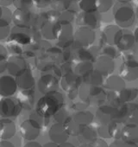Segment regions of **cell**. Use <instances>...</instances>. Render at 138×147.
<instances>
[{"mask_svg":"<svg viewBox=\"0 0 138 147\" xmlns=\"http://www.w3.org/2000/svg\"><path fill=\"white\" fill-rule=\"evenodd\" d=\"M81 76H78L75 73H66L61 78L60 85L64 91L66 93L71 92L75 89H79L80 86L82 84Z\"/></svg>","mask_w":138,"mask_h":147,"instance_id":"7c38bea8","label":"cell"},{"mask_svg":"<svg viewBox=\"0 0 138 147\" xmlns=\"http://www.w3.org/2000/svg\"><path fill=\"white\" fill-rule=\"evenodd\" d=\"M11 29H10V24L1 21V30H0V35H1V39L5 40V38L9 37L11 35Z\"/></svg>","mask_w":138,"mask_h":147,"instance_id":"c3c4849f","label":"cell"},{"mask_svg":"<svg viewBox=\"0 0 138 147\" xmlns=\"http://www.w3.org/2000/svg\"><path fill=\"white\" fill-rule=\"evenodd\" d=\"M134 36H135V42L138 43V27L135 29V33H134Z\"/></svg>","mask_w":138,"mask_h":147,"instance_id":"6125c7cd","label":"cell"},{"mask_svg":"<svg viewBox=\"0 0 138 147\" xmlns=\"http://www.w3.org/2000/svg\"><path fill=\"white\" fill-rule=\"evenodd\" d=\"M30 28H22L19 26H15L11 32L10 41L22 45H27L31 42Z\"/></svg>","mask_w":138,"mask_h":147,"instance_id":"5bb4252c","label":"cell"},{"mask_svg":"<svg viewBox=\"0 0 138 147\" xmlns=\"http://www.w3.org/2000/svg\"><path fill=\"white\" fill-rule=\"evenodd\" d=\"M75 12L72 10H66L63 11L59 18V22L61 24H69L72 23L75 19Z\"/></svg>","mask_w":138,"mask_h":147,"instance_id":"ab89813d","label":"cell"},{"mask_svg":"<svg viewBox=\"0 0 138 147\" xmlns=\"http://www.w3.org/2000/svg\"><path fill=\"white\" fill-rule=\"evenodd\" d=\"M57 46L60 49H66L74 43V32L71 23L61 24L57 38Z\"/></svg>","mask_w":138,"mask_h":147,"instance_id":"8992f818","label":"cell"},{"mask_svg":"<svg viewBox=\"0 0 138 147\" xmlns=\"http://www.w3.org/2000/svg\"><path fill=\"white\" fill-rule=\"evenodd\" d=\"M18 86L12 76H4L0 80V94L2 97H11L17 92Z\"/></svg>","mask_w":138,"mask_h":147,"instance_id":"4fadbf2b","label":"cell"},{"mask_svg":"<svg viewBox=\"0 0 138 147\" xmlns=\"http://www.w3.org/2000/svg\"><path fill=\"white\" fill-rule=\"evenodd\" d=\"M75 52L74 53V59H78L80 61H92L93 62L94 59L97 57V55L92 51V49L86 48H76Z\"/></svg>","mask_w":138,"mask_h":147,"instance_id":"f1b7e54d","label":"cell"},{"mask_svg":"<svg viewBox=\"0 0 138 147\" xmlns=\"http://www.w3.org/2000/svg\"><path fill=\"white\" fill-rule=\"evenodd\" d=\"M58 147H75L72 143H69V142H64L62 144H58Z\"/></svg>","mask_w":138,"mask_h":147,"instance_id":"680465c9","label":"cell"},{"mask_svg":"<svg viewBox=\"0 0 138 147\" xmlns=\"http://www.w3.org/2000/svg\"><path fill=\"white\" fill-rule=\"evenodd\" d=\"M117 93L123 103L132 102L138 97V89L135 88H124Z\"/></svg>","mask_w":138,"mask_h":147,"instance_id":"1f68e13d","label":"cell"},{"mask_svg":"<svg viewBox=\"0 0 138 147\" xmlns=\"http://www.w3.org/2000/svg\"><path fill=\"white\" fill-rule=\"evenodd\" d=\"M35 64L37 69L41 70L42 72H48L49 70H52L54 67V60L48 53H43L36 56V58L35 59Z\"/></svg>","mask_w":138,"mask_h":147,"instance_id":"4316f807","label":"cell"},{"mask_svg":"<svg viewBox=\"0 0 138 147\" xmlns=\"http://www.w3.org/2000/svg\"><path fill=\"white\" fill-rule=\"evenodd\" d=\"M9 52H11L12 54V55H21L23 54V49L22 48L19 46L18 43L16 42H11L8 47H7Z\"/></svg>","mask_w":138,"mask_h":147,"instance_id":"f907efd6","label":"cell"},{"mask_svg":"<svg viewBox=\"0 0 138 147\" xmlns=\"http://www.w3.org/2000/svg\"><path fill=\"white\" fill-rule=\"evenodd\" d=\"M76 23L80 26H87L92 29H96L99 24V18L96 12L82 11L76 17Z\"/></svg>","mask_w":138,"mask_h":147,"instance_id":"ffe728a7","label":"cell"},{"mask_svg":"<svg viewBox=\"0 0 138 147\" xmlns=\"http://www.w3.org/2000/svg\"><path fill=\"white\" fill-rule=\"evenodd\" d=\"M63 106V95L58 91H54L47 94H43V96L39 99L36 106V113L42 118L49 119Z\"/></svg>","mask_w":138,"mask_h":147,"instance_id":"6da1fadb","label":"cell"},{"mask_svg":"<svg viewBox=\"0 0 138 147\" xmlns=\"http://www.w3.org/2000/svg\"><path fill=\"white\" fill-rule=\"evenodd\" d=\"M89 106V104L86 103L85 101L81 100L79 102H75L73 104L72 107L75 110V111H82V110H86L87 108V107Z\"/></svg>","mask_w":138,"mask_h":147,"instance_id":"816d5d0a","label":"cell"},{"mask_svg":"<svg viewBox=\"0 0 138 147\" xmlns=\"http://www.w3.org/2000/svg\"><path fill=\"white\" fill-rule=\"evenodd\" d=\"M17 131L15 123L9 118H3L0 121V137L3 140L11 138Z\"/></svg>","mask_w":138,"mask_h":147,"instance_id":"7402d4cb","label":"cell"},{"mask_svg":"<svg viewBox=\"0 0 138 147\" xmlns=\"http://www.w3.org/2000/svg\"><path fill=\"white\" fill-rule=\"evenodd\" d=\"M42 147H58V144L53 141L51 142H48V143H46L44 145H42Z\"/></svg>","mask_w":138,"mask_h":147,"instance_id":"91938a15","label":"cell"},{"mask_svg":"<svg viewBox=\"0 0 138 147\" xmlns=\"http://www.w3.org/2000/svg\"><path fill=\"white\" fill-rule=\"evenodd\" d=\"M113 16L117 24L123 29H128L134 24L135 13L128 4L117 3L113 8Z\"/></svg>","mask_w":138,"mask_h":147,"instance_id":"7a4b0ae2","label":"cell"},{"mask_svg":"<svg viewBox=\"0 0 138 147\" xmlns=\"http://www.w3.org/2000/svg\"><path fill=\"white\" fill-rule=\"evenodd\" d=\"M135 15H136V17H137V18H138V7H137V10H136V13H135Z\"/></svg>","mask_w":138,"mask_h":147,"instance_id":"e7e4bbea","label":"cell"},{"mask_svg":"<svg viewBox=\"0 0 138 147\" xmlns=\"http://www.w3.org/2000/svg\"><path fill=\"white\" fill-rule=\"evenodd\" d=\"M58 88L59 82L57 76H54L52 74L44 73L38 81V90L42 94H47L48 93L57 91Z\"/></svg>","mask_w":138,"mask_h":147,"instance_id":"9c48e42d","label":"cell"},{"mask_svg":"<svg viewBox=\"0 0 138 147\" xmlns=\"http://www.w3.org/2000/svg\"><path fill=\"white\" fill-rule=\"evenodd\" d=\"M95 69L98 71L104 76H108L115 69V63L113 58L105 55H102L96 59Z\"/></svg>","mask_w":138,"mask_h":147,"instance_id":"9a60e30c","label":"cell"},{"mask_svg":"<svg viewBox=\"0 0 138 147\" xmlns=\"http://www.w3.org/2000/svg\"><path fill=\"white\" fill-rule=\"evenodd\" d=\"M92 144H93L94 147H109V145L105 142V138H98Z\"/></svg>","mask_w":138,"mask_h":147,"instance_id":"db71d44e","label":"cell"},{"mask_svg":"<svg viewBox=\"0 0 138 147\" xmlns=\"http://www.w3.org/2000/svg\"><path fill=\"white\" fill-rule=\"evenodd\" d=\"M33 0H14V5L17 9H23V10H29L32 6Z\"/></svg>","mask_w":138,"mask_h":147,"instance_id":"7dc6e473","label":"cell"},{"mask_svg":"<svg viewBox=\"0 0 138 147\" xmlns=\"http://www.w3.org/2000/svg\"><path fill=\"white\" fill-rule=\"evenodd\" d=\"M0 13H1V21L9 24H11V21H13V14L7 6H2L1 10H0Z\"/></svg>","mask_w":138,"mask_h":147,"instance_id":"bcb514c9","label":"cell"},{"mask_svg":"<svg viewBox=\"0 0 138 147\" xmlns=\"http://www.w3.org/2000/svg\"><path fill=\"white\" fill-rule=\"evenodd\" d=\"M54 120L57 122V123H61V124H64L65 121L69 118V117H71L70 116V112H69L68 108L65 107L64 106L59 109L57 111V113L53 116Z\"/></svg>","mask_w":138,"mask_h":147,"instance_id":"74e56055","label":"cell"},{"mask_svg":"<svg viewBox=\"0 0 138 147\" xmlns=\"http://www.w3.org/2000/svg\"><path fill=\"white\" fill-rule=\"evenodd\" d=\"M28 68V63L23 56L12 55L9 58L7 63V70L11 76L17 77Z\"/></svg>","mask_w":138,"mask_h":147,"instance_id":"30bf717a","label":"cell"},{"mask_svg":"<svg viewBox=\"0 0 138 147\" xmlns=\"http://www.w3.org/2000/svg\"><path fill=\"white\" fill-rule=\"evenodd\" d=\"M50 49V44L49 42H48V40H42V41H39V42H36V43L34 45L33 49H34V52H37L40 54H43L45 53L46 51H48V49Z\"/></svg>","mask_w":138,"mask_h":147,"instance_id":"7bdbcfd3","label":"cell"},{"mask_svg":"<svg viewBox=\"0 0 138 147\" xmlns=\"http://www.w3.org/2000/svg\"><path fill=\"white\" fill-rule=\"evenodd\" d=\"M60 28V22L42 21L40 24V32L42 36L46 40H55L58 38Z\"/></svg>","mask_w":138,"mask_h":147,"instance_id":"8fae6325","label":"cell"},{"mask_svg":"<svg viewBox=\"0 0 138 147\" xmlns=\"http://www.w3.org/2000/svg\"><path fill=\"white\" fill-rule=\"evenodd\" d=\"M120 76L128 82L138 78V61L134 58H129L123 62L120 67Z\"/></svg>","mask_w":138,"mask_h":147,"instance_id":"ba28073f","label":"cell"},{"mask_svg":"<svg viewBox=\"0 0 138 147\" xmlns=\"http://www.w3.org/2000/svg\"><path fill=\"white\" fill-rule=\"evenodd\" d=\"M17 100L21 103L23 109L30 110L33 108V107L35 105L36 93L32 88L31 89H22L17 95Z\"/></svg>","mask_w":138,"mask_h":147,"instance_id":"cb8c5ba5","label":"cell"},{"mask_svg":"<svg viewBox=\"0 0 138 147\" xmlns=\"http://www.w3.org/2000/svg\"><path fill=\"white\" fill-rule=\"evenodd\" d=\"M1 6H9L11 4H14V0H1Z\"/></svg>","mask_w":138,"mask_h":147,"instance_id":"6f0895ef","label":"cell"},{"mask_svg":"<svg viewBox=\"0 0 138 147\" xmlns=\"http://www.w3.org/2000/svg\"><path fill=\"white\" fill-rule=\"evenodd\" d=\"M105 85L111 91L119 92L125 88V82L120 76H111L106 79Z\"/></svg>","mask_w":138,"mask_h":147,"instance_id":"83f0119b","label":"cell"},{"mask_svg":"<svg viewBox=\"0 0 138 147\" xmlns=\"http://www.w3.org/2000/svg\"><path fill=\"white\" fill-rule=\"evenodd\" d=\"M116 107L109 105H102L98 107L96 112V119L99 125L102 124H109L113 122L114 115H115Z\"/></svg>","mask_w":138,"mask_h":147,"instance_id":"ac0fdd59","label":"cell"},{"mask_svg":"<svg viewBox=\"0 0 138 147\" xmlns=\"http://www.w3.org/2000/svg\"><path fill=\"white\" fill-rule=\"evenodd\" d=\"M118 3H121V4H129L131 0H117Z\"/></svg>","mask_w":138,"mask_h":147,"instance_id":"be15d7a7","label":"cell"},{"mask_svg":"<svg viewBox=\"0 0 138 147\" xmlns=\"http://www.w3.org/2000/svg\"><path fill=\"white\" fill-rule=\"evenodd\" d=\"M0 147H15V145L7 140H3L0 144Z\"/></svg>","mask_w":138,"mask_h":147,"instance_id":"9f6ffc18","label":"cell"},{"mask_svg":"<svg viewBox=\"0 0 138 147\" xmlns=\"http://www.w3.org/2000/svg\"><path fill=\"white\" fill-rule=\"evenodd\" d=\"M102 54L111 58H116L117 55V50L112 45H106L102 49Z\"/></svg>","mask_w":138,"mask_h":147,"instance_id":"681fc988","label":"cell"},{"mask_svg":"<svg viewBox=\"0 0 138 147\" xmlns=\"http://www.w3.org/2000/svg\"><path fill=\"white\" fill-rule=\"evenodd\" d=\"M8 49H6L4 45L0 46V66H1V72H4L7 68L8 63Z\"/></svg>","mask_w":138,"mask_h":147,"instance_id":"b9f144b4","label":"cell"},{"mask_svg":"<svg viewBox=\"0 0 138 147\" xmlns=\"http://www.w3.org/2000/svg\"><path fill=\"white\" fill-rule=\"evenodd\" d=\"M23 110V107L17 99L5 97L1 100V115L3 118L17 117Z\"/></svg>","mask_w":138,"mask_h":147,"instance_id":"52a82bcc","label":"cell"},{"mask_svg":"<svg viewBox=\"0 0 138 147\" xmlns=\"http://www.w3.org/2000/svg\"><path fill=\"white\" fill-rule=\"evenodd\" d=\"M74 0H52V7L58 11H63L70 8Z\"/></svg>","mask_w":138,"mask_h":147,"instance_id":"8d00e7d4","label":"cell"},{"mask_svg":"<svg viewBox=\"0 0 138 147\" xmlns=\"http://www.w3.org/2000/svg\"><path fill=\"white\" fill-rule=\"evenodd\" d=\"M42 125L38 122V120L34 119L32 118L24 120L20 125V133L22 137L28 140V141H33L35 140L41 132Z\"/></svg>","mask_w":138,"mask_h":147,"instance_id":"5b68a950","label":"cell"},{"mask_svg":"<svg viewBox=\"0 0 138 147\" xmlns=\"http://www.w3.org/2000/svg\"><path fill=\"white\" fill-rule=\"evenodd\" d=\"M122 29L118 25H110L105 29L103 31L102 37L104 42L108 45H114L117 44L118 38L120 36Z\"/></svg>","mask_w":138,"mask_h":147,"instance_id":"d4e9b609","label":"cell"},{"mask_svg":"<svg viewBox=\"0 0 138 147\" xmlns=\"http://www.w3.org/2000/svg\"><path fill=\"white\" fill-rule=\"evenodd\" d=\"M74 59V53L70 50H67L66 49H62V51L60 53L59 56L57 57L56 59V62L60 63V64H64L66 62H68V61H71Z\"/></svg>","mask_w":138,"mask_h":147,"instance_id":"f35d334b","label":"cell"},{"mask_svg":"<svg viewBox=\"0 0 138 147\" xmlns=\"http://www.w3.org/2000/svg\"><path fill=\"white\" fill-rule=\"evenodd\" d=\"M79 6L82 11L85 12H96L98 11L97 0H80Z\"/></svg>","mask_w":138,"mask_h":147,"instance_id":"d590c367","label":"cell"},{"mask_svg":"<svg viewBox=\"0 0 138 147\" xmlns=\"http://www.w3.org/2000/svg\"><path fill=\"white\" fill-rule=\"evenodd\" d=\"M98 11V12H107L113 5V0H97Z\"/></svg>","mask_w":138,"mask_h":147,"instance_id":"ee69618b","label":"cell"},{"mask_svg":"<svg viewBox=\"0 0 138 147\" xmlns=\"http://www.w3.org/2000/svg\"><path fill=\"white\" fill-rule=\"evenodd\" d=\"M64 127L66 131V132L68 133L69 136H73V137H77V135L80 132V130L81 128V125H79L75 119L73 118V116L69 117L65 123L63 124Z\"/></svg>","mask_w":138,"mask_h":147,"instance_id":"e575fe53","label":"cell"},{"mask_svg":"<svg viewBox=\"0 0 138 147\" xmlns=\"http://www.w3.org/2000/svg\"><path fill=\"white\" fill-rule=\"evenodd\" d=\"M92 70H94V67L92 61H79L75 64L74 72L78 76L84 77Z\"/></svg>","mask_w":138,"mask_h":147,"instance_id":"836d02e7","label":"cell"},{"mask_svg":"<svg viewBox=\"0 0 138 147\" xmlns=\"http://www.w3.org/2000/svg\"><path fill=\"white\" fill-rule=\"evenodd\" d=\"M73 118L79 125L83 126V125H89L90 124H92L94 116L91 112L87 110H82V111H77L73 115Z\"/></svg>","mask_w":138,"mask_h":147,"instance_id":"f546056e","label":"cell"},{"mask_svg":"<svg viewBox=\"0 0 138 147\" xmlns=\"http://www.w3.org/2000/svg\"><path fill=\"white\" fill-rule=\"evenodd\" d=\"M48 136L51 141L56 143L57 144L66 142L69 137L68 133L66 132L64 127V125L61 123H57V122L50 127L48 131Z\"/></svg>","mask_w":138,"mask_h":147,"instance_id":"e0dca14e","label":"cell"},{"mask_svg":"<svg viewBox=\"0 0 138 147\" xmlns=\"http://www.w3.org/2000/svg\"><path fill=\"white\" fill-rule=\"evenodd\" d=\"M135 38L132 32L127 29H122L120 36L117 42V49L122 51H128L134 48L135 43Z\"/></svg>","mask_w":138,"mask_h":147,"instance_id":"d6986e66","label":"cell"},{"mask_svg":"<svg viewBox=\"0 0 138 147\" xmlns=\"http://www.w3.org/2000/svg\"><path fill=\"white\" fill-rule=\"evenodd\" d=\"M95 41V32L93 29L87 26H81L74 33L75 48H87Z\"/></svg>","mask_w":138,"mask_h":147,"instance_id":"277c9868","label":"cell"},{"mask_svg":"<svg viewBox=\"0 0 138 147\" xmlns=\"http://www.w3.org/2000/svg\"><path fill=\"white\" fill-rule=\"evenodd\" d=\"M23 147H42V146L38 142H36L33 140V141H29V143H27Z\"/></svg>","mask_w":138,"mask_h":147,"instance_id":"11a10c76","label":"cell"},{"mask_svg":"<svg viewBox=\"0 0 138 147\" xmlns=\"http://www.w3.org/2000/svg\"><path fill=\"white\" fill-rule=\"evenodd\" d=\"M35 2L37 7L44 8L52 4V0H35Z\"/></svg>","mask_w":138,"mask_h":147,"instance_id":"f5cc1de1","label":"cell"},{"mask_svg":"<svg viewBox=\"0 0 138 147\" xmlns=\"http://www.w3.org/2000/svg\"><path fill=\"white\" fill-rule=\"evenodd\" d=\"M109 147H138V144L129 142L122 138H117L115 139Z\"/></svg>","mask_w":138,"mask_h":147,"instance_id":"f6af8a7d","label":"cell"},{"mask_svg":"<svg viewBox=\"0 0 138 147\" xmlns=\"http://www.w3.org/2000/svg\"><path fill=\"white\" fill-rule=\"evenodd\" d=\"M107 101L109 102L111 106L114 107H118L119 106L123 104V102H122L118 95V93L113 92V91H110L109 93H107Z\"/></svg>","mask_w":138,"mask_h":147,"instance_id":"60d3db41","label":"cell"},{"mask_svg":"<svg viewBox=\"0 0 138 147\" xmlns=\"http://www.w3.org/2000/svg\"><path fill=\"white\" fill-rule=\"evenodd\" d=\"M13 21L16 26L29 29L36 24L39 18L30 10L17 9L13 13Z\"/></svg>","mask_w":138,"mask_h":147,"instance_id":"3957f363","label":"cell"},{"mask_svg":"<svg viewBox=\"0 0 138 147\" xmlns=\"http://www.w3.org/2000/svg\"><path fill=\"white\" fill-rule=\"evenodd\" d=\"M17 83L21 89H31L36 84V80L34 78L32 71L28 67L21 75L16 77Z\"/></svg>","mask_w":138,"mask_h":147,"instance_id":"603a6c76","label":"cell"},{"mask_svg":"<svg viewBox=\"0 0 138 147\" xmlns=\"http://www.w3.org/2000/svg\"><path fill=\"white\" fill-rule=\"evenodd\" d=\"M121 138L129 142L138 144V125L125 123V125L122 126Z\"/></svg>","mask_w":138,"mask_h":147,"instance_id":"44dd1931","label":"cell"},{"mask_svg":"<svg viewBox=\"0 0 138 147\" xmlns=\"http://www.w3.org/2000/svg\"><path fill=\"white\" fill-rule=\"evenodd\" d=\"M125 123L138 125V103H127V116Z\"/></svg>","mask_w":138,"mask_h":147,"instance_id":"d6a6232c","label":"cell"},{"mask_svg":"<svg viewBox=\"0 0 138 147\" xmlns=\"http://www.w3.org/2000/svg\"><path fill=\"white\" fill-rule=\"evenodd\" d=\"M77 138L81 144L93 143L98 138V131L96 129L90 126V125H83L81 126Z\"/></svg>","mask_w":138,"mask_h":147,"instance_id":"484cf974","label":"cell"},{"mask_svg":"<svg viewBox=\"0 0 138 147\" xmlns=\"http://www.w3.org/2000/svg\"><path fill=\"white\" fill-rule=\"evenodd\" d=\"M83 78V82L86 84H89L91 86H100L102 85L105 81H104V76L97 71L96 69L92 70L88 75L85 76Z\"/></svg>","mask_w":138,"mask_h":147,"instance_id":"4dcf8cb0","label":"cell"},{"mask_svg":"<svg viewBox=\"0 0 138 147\" xmlns=\"http://www.w3.org/2000/svg\"><path fill=\"white\" fill-rule=\"evenodd\" d=\"M80 147H94L92 143H86V144H81Z\"/></svg>","mask_w":138,"mask_h":147,"instance_id":"94428289","label":"cell"},{"mask_svg":"<svg viewBox=\"0 0 138 147\" xmlns=\"http://www.w3.org/2000/svg\"><path fill=\"white\" fill-rule=\"evenodd\" d=\"M107 100V93L100 86H91L89 94V105L100 107Z\"/></svg>","mask_w":138,"mask_h":147,"instance_id":"2e32d148","label":"cell"}]
</instances>
